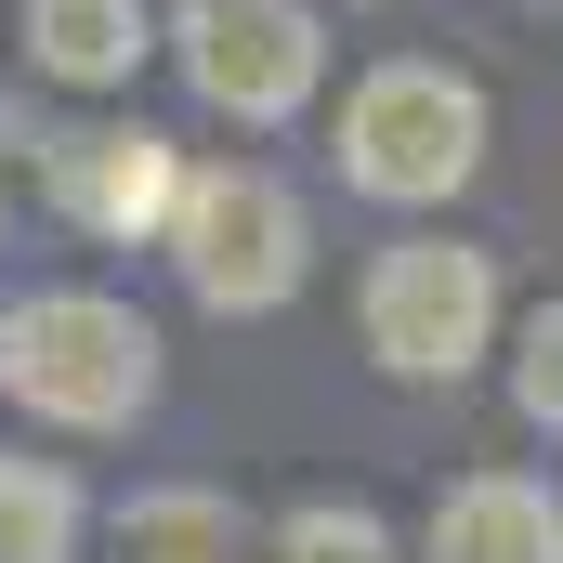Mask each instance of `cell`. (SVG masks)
Masks as SVG:
<instances>
[{
  "label": "cell",
  "instance_id": "30bf717a",
  "mask_svg": "<svg viewBox=\"0 0 563 563\" xmlns=\"http://www.w3.org/2000/svg\"><path fill=\"white\" fill-rule=\"evenodd\" d=\"M132 563H236L223 498H132Z\"/></svg>",
  "mask_w": 563,
  "mask_h": 563
},
{
  "label": "cell",
  "instance_id": "7c38bea8",
  "mask_svg": "<svg viewBox=\"0 0 563 563\" xmlns=\"http://www.w3.org/2000/svg\"><path fill=\"white\" fill-rule=\"evenodd\" d=\"M511 407L538 432H563V301H538L525 314V354H511Z\"/></svg>",
  "mask_w": 563,
  "mask_h": 563
},
{
  "label": "cell",
  "instance_id": "9c48e42d",
  "mask_svg": "<svg viewBox=\"0 0 563 563\" xmlns=\"http://www.w3.org/2000/svg\"><path fill=\"white\" fill-rule=\"evenodd\" d=\"M0 563H79V485L53 459H0Z\"/></svg>",
  "mask_w": 563,
  "mask_h": 563
},
{
  "label": "cell",
  "instance_id": "5b68a950",
  "mask_svg": "<svg viewBox=\"0 0 563 563\" xmlns=\"http://www.w3.org/2000/svg\"><path fill=\"white\" fill-rule=\"evenodd\" d=\"M314 66H328V40H314L301 0H197L184 13V79L223 119H288L314 92Z\"/></svg>",
  "mask_w": 563,
  "mask_h": 563
},
{
  "label": "cell",
  "instance_id": "6da1fadb",
  "mask_svg": "<svg viewBox=\"0 0 563 563\" xmlns=\"http://www.w3.org/2000/svg\"><path fill=\"white\" fill-rule=\"evenodd\" d=\"M0 394L26 420H66V432H119L157 407V328L106 288H40L0 314Z\"/></svg>",
  "mask_w": 563,
  "mask_h": 563
},
{
  "label": "cell",
  "instance_id": "3957f363",
  "mask_svg": "<svg viewBox=\"0 0 563 563\" xmlns=\"http://www.w3.org/2000/svg\"><path fill=\"white\" fill-rule=\"evenodd\" d=\"M157 236H170V263H184V288L210 314H276L301 288V263H314V223H301V197L276 170H184Z\"/></svg>",
  "mask_w": 563,
  "mask_h": 563
},
{
  "label": "cell",
  "instance_id": "8992f818",
  "mask_svg": "<svg viewBox=\"0 0 563 563\" xmlns=\"http://www.w3.org/2000/svg\"><path fill=\"white\" fill-rule=\"evenodd\" d=\"M40 184H53V210L92 223V236H157L170 197H184V157L144 132V119H92V132L40 144Z\"/></svg>",
  "mask_w": 563,
  "mask_h": 563
},
{
  "label": "cell",
  "instance_id": "7a4b0ae2",
  "mask_svg": "<svg viewBox=\"0 0 563 563\" xmlns=\"http://www.w3.org/2000/svg\"><path fill=\"white\" fill-rule=\"evenodd\" d=\"M485 170V79L472 66H432V53H394L354 79L341 106V184L354 197H394V210H432Z\"/></svg>",
  "mask_w": 563,
  "mask_h": 563
},
{
  "label": "cell",
  "instance_id": "52a82bcc",
  "mask_svg": "<svg viewBox=\"0 0 563 563\" xmlns=\"http://www.w3.org/2000/svg\"><path fill=\"white\" fill-rule=\"evenodd\" d=\"M432 563H563V498L538 472H459L432 498Z\"/></svg>",
  "mask_w": 563,
  "mask_h": 563
},
{
  "label": "cell",
  "instance_id": "8fae6325",
  "mask_svg": "<svg viewBox=\"0 0 563 563\" xmlns=\"http://www.w3.org/2000/svg\"><path fill=\"white\" fill-rule=\"evenodd\" d=\"M276 563H394V525L354 511V498H314V511L276 525Z\"/></svg>",
  "mask_w": 563,
  "mask_h": 563
},
{
  "label": "cell",
  "instance_id": "277c9868",
  "mask_svg": "<svg viewBox=\"0 0 563 563\" xmlns=\"http://www.w3.org/2000/svg\"><path fill=\"white\" fill-rule=\"evenodd\" d=\"M354 314H367V354L394 380H459L498 341V263L459 250V236H407V250L367 263V301Z\"/></svg>",
  "mask_w": 563,
  "mask_h": 563
},
{
  "label": "cell",
  "instance_id": "ba28073f",
  "mask_svg": "<svg viewBox=\"0 0 563 563\" xmlns=\"http://www.w3.org/2000/svg\"><path fill=\"white\" fill-rule=\"evenodd\" d=\"M26 53L66 92H119L144 66V0H26Z\"/></svg>",
  "mask_w": 563,
  "mask_h": 563
}]
</instances>
